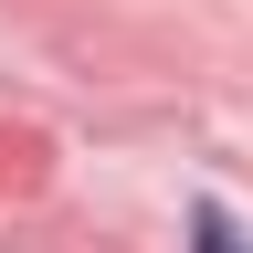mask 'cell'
Returning a JSON list of instances; mask_svg holds the SVG:
<instances>
[{
  "label": "cell",
  "instance_id": "1",
  "mask_svg": "<svg viewBox=\"0 0 253 253\" xmlns=\"http://www.w3.org/2000/svg\"><path fill=\"white\" fill-rule=\"evenodd\" d=\"M201 253H243V243H232V221H221V211H201Z\"/></svg>",
  "mask_w": 253,
  "mask_h": 253
}]
</instances>
